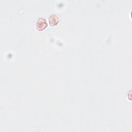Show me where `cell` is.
Masks as SVG:
<instances>
[{
	"mask_svg": "<svg viewBox=\"0 0 132 132\" xmlns=\"http://www.w3.org/2000/svg\"><path fill=\"white\" fill-rule=\"evenodd\" d=\"M47 23L44 19L40 18L37 22V28L39 30L44 29L47 26Z\"/></svg>",
	"mask_w": 132,
	"mask_h": 132,
	"instance_id": "obj_1",
	"label": "cell"
},
{
	"mask_svg": "<svg viewBox=\"0 0 132 132\" xmlns=\"http://www.w3.org/2000/svg\"><path fill=\"white\" fill-rule=\"evenodd\" d=\"M49 22L51 25H55L58 22V20L56 16L53 15L51 16L50 18H49Z\"/></svg>",
	"mask_w": 132,
	"mask_h": 132,
	"instance_id": "obj_2",
	"label": "cell"
}]
</instances>
